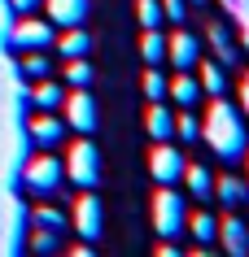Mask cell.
Here are the masks:
<instances>
[{
  "mask_svg": "<svg viewBox=\"0 0 249 257\" xmlns=\"http://www.w3.org/2000/svg\"><path fill=\"white\" fill-rule=\"evenodd\" d=\"M74 231L88 244L101 240V231H105V214H101V201L92 196V188H83V196L74 201Z\"/></svg>",
  "mask_w": 249,
  "mask_h": 257,
  "instance_id": "obj_7",
  "label": "cell"
},
{
  "mask_svg": "<svg viewBox=\"0 0 249 257\" xmlns=\"http://www.w3.org/2000/svg\"><path fill=\"white\" fill-rule=\"evenodd\" d=\"M57 235H61V231H53V227H35L31 248H35V253H53V248H57Z\"/></svg>",
  "mask_w": 249,
  "mask_h": 257,
  "instance_id": "obj_27",
  "label": "cell"
},
{
  "mask_svg": "<svg viewBox=\"0 0 249 257\" xmlns=\"http://www.w3.org/2000/svg\"><path fill=\"white\" fill-rule=\"evenodd\" d=\"M44 5H48L53 27H83L88 9H92V0H44Z\"/></svg>",
  "mask_w": 249,
  "mask_h": 257,
  "instance_id": "obj_11",
  "label": "cell"
},
{
  "mask_svg": "<svg viewBox=\"0 0 249 257\" xmlns=\"http://www.w3.org/2000/svg\"><path fill=\"white\" fill-rule=\"evenodd\" d=\"M245 188H249V179H245Z\"/></svg>",
  "mask_w": 249,
  "mask_h": 257,
  "instance_id": "obj_35",
  "label": "cell"
},
{
  "mask_svg": "<svg viewBox=\"0 0 249 257\" xmlns=\"http://www.w3.org/2000/svg\"><path fill=\"white\" fill-rule=\"evenodd\" d=\"M66 175H70V183H79V188H97L101 183V153H97L92 140H79V144L70 149Z\"/></svg>",
  "mask_w": 249,
  "mask_h": 257,
  "instance_id": "obj_4",
  "label": "cell"
},
{
  "mask_svg": "<svg viewBox=\"0 0 249 257\" xmlns=\"http://www.w3.org/2000/svg\"><path fill=\"white\" fill-rule=\"evenodd\" d=\"M61 100H66V92H61L48 74L35 79V87H31V105H35V109H61Z\"/></svg>",
  "mask_w": 249,
  "mask_h": 257,
  "instance_id": "obj_16",
  "label": "cell"
},
{
  "mask_svg": "<svg viewBox=\"0 0 249 257\" xmlns=\"http://www.w3.org/2000/svg\"><path fill=\"white\" fill-rule=\"evenodd\" d=\"M166 96H171L180 109H197V100H201V83L193 79V70H180V79H171Z\"/></svg>",
  "mask_w": 249,
  "mask_h": 257,
  "instance_id": "obj_12",
  "label": "cell"
},
{
  "mask_svg": "<svg viewBox=\"0 0 249 257\" xmlns=\"http://www.w3.org/2000/svg\"><path fill=\"white\" fill-rule=\"evenodd\" d=\"M188 222V205L175 188H162L153 196V231H157V240H175Z\"/></svg>",
  "mask_w": 249,
  "mask_h": 257,
  "instance_id": "obj_2",
  "label": "cell"
},
{
  "mask_svg": "<svg viewBox=\"0 0 249 257\" xmlns=\"http://www.w3.org/2000/svg\"><path fill=\"white\" fill-rule=\"evenodd\" d=\"M175 136H180L184 144H193V140H201V122L193 118V109H188V113H180V118H175Z\"/></svg>",
  "mask_w": 249,
  "mask_h": 257,
  "instance_id": "obj_24",
  "label": "cell"
},
{
  "mask_svg": "<svg viewBox=\"0 0 249 257\" xmlns=\"http://www.w3.org/2000/svg\"><path fill=\"white\" fill-rule=\"evenodd\" d=\"M61 109H66V122L79 136H92V131H97V100L88 96V87H74V92L61 100Z\"/></svg>",
  "mask_w": 249,
  "mask_h": 257,
  "instance_id": "obj_6",
  "label": "cell"
},
{
  "mask_svg": "<svg viewBox=\"0 0 249 257\" xmlns=\"http://www.w3.org/2000/svg\"><path fill=\"white\" fill-rule=\"evenodd\" d=\"M53 44L61 48V57H66V61H70V57H88V53H92V35H88L83 27H66V35H61V40H53Z\"/></svg>",
  "mask_w": 249,
  "mask_h": 257,
  "instance_id": "obj_15",
  "label": "cell"
},
{
  "mask_svg": "<svg viewBox=\"0 0 249 257\" xmlns=\"http://www.w3.org/2000/svg\"><path fill=\"white\" fill-rule=\"evenodd\" d=\"M61 179H66V166L57 162L53 153H40V157H31L27 170H22V183H27L31 196H53L61 188Z\"/></svg>",
  "mask_w": 249,
  "mask_h": 257,
  "instance_id": "obj_3",
  "label": "cell"
},
{
  "mask_svg": "<svg viewBox=\"0 0 249 257\" xmlns=\"http://www.w3.org/2000/svg\"><path fill=\"white\" fill-rule=\"evenodd\" d=\"M166 87H171V79H162V70L153 66L149 74H144V96H149V100H162V96H166Z\"/></svg>",
  "mask_w": 249,
  "mask_h": 257,
  "instance_id": "obj_26",
  "label": "cell"
},
{
  "mask_svg": "<svg viewBox=\"0 0 249 257\" xmlns=\"http://www.w3.org/2000/svg\"><path fill=\"white\" fill-rule=\"evenodd\" d=\"M201 140H206L210 149H214V157H223L227 166L240 162V157L249 153L245 118H240L236 105H227V96H214V105H210L206 122H201Z\"/></svg>",
  "mask_w": 249,
  "mask_h": 257,
  "instance_id": "obj_1",
  "label": "cell"
},
{
  "mask_svg": "<svg viewBox=\"0 0 249 257\" xmlns=\"http://www.w3.org/2000/svg\"><path fill=\"white\" fill-rule=\"evenodd\" d=\"M162 18H171V22H188V0H162Z\"/></svg>",
  "mask_w": 249,
  "mask_h": 257,
  "instance_id": "obj_30",
  "label": "cell"
},
{
  "mask_svg": "<svg viewBox=\"0 0 249 257\" xmlns=\"http://www.w3.org/2000/svg\"><path fill=\"white\" fill-rule=\"evenodd\" d=\"M210 44H214V57H219V66H232L236 61V48H232V40H227V31L214 22L210 27Z\"/></svg>",
  "mask_w": 249,
  "mask_h": 257,
  "instance_id": "obj_23",
  "label": "cell"
},
{
  "mask_svg": "<svg viewBox=\"0 0 249 257\" xmlns=\"http://www.w3.org/2000/svg\"><path fill=\"white\" fill-rule=\"evenodd\" d=\"M14 5V14L22 18V14H35V9H44V0H9Z\"/></svg>",
  "mask_w": 249,
  "mask_h": 257,
  "instance_id": "obj_31",
  "label": "cell"
},
{
  "mask_svg": "<svg viewBox=\"0 0 249 257\" xmlns=\"http://www.w3.org/2000/svg\"><path fill=\"white\" fill-rule=\"evenodd\" d=\"M66 83L70 87H92V66H88V57H70L66 61Z\"/></svg>",
  "mask_w": 249,
  "mask_h": 257,
  "instance_id": "obj_22",
  "label": "cell"
},
{
  "mask_svg": "<svg viewBox=\"0 0 249 257\" xmlns=\"http://www.w3.org/2000/svg\"><path fill=\"white\" fill-rule=\"evenodd\" d=\"M180 179L188 183V192H193L197 201L214 192V179H210V170H206V166H184V175H180Z\"/></svg>",
  "mask_w": 249,
  "mask_h": 257,
  "instance_id": "obj_19",
  "label": "cell"
},
{
  "mask_svg": "<svg viewBox=\"0 0 249 257\" xmlns=\"http://www.w3.org/2000/svg\"><path fill=\"white\" fill-rule=\"evenodd\" d=\"M70 257H92V244H88V240L74 244V248H70Z\"/></svg>",
  "mask_w": 249,
  "mask_h": 257,
  "instance_id": "obj_33",
  "label": "cell"
},
{
  "mask_svg": "<svg viewBox=\"0 0 249 257\" xmlns=\"http://www.w3.org/2000/svg\"><path fill=\"white\" fill-rule=\"evenodd\" d=\"M184 227L193 231V240L201 244V248H206L210 240H219V218H214V214H206V209H197V214L188 218V222H184Z\"/></svg>",
  "mask_w": 249,
  "mask_h": 257,
  "instance_id": "obj_17",
  "label": "cell"
},
{
  "mask_svg": "<svg viewBox=\"0 0 249 257\" xmlns=\"http://www.w3.org/2000/svg\"><path fill=\"white\" fill-rule=\"evenodd\" d=\"M240 113H249V79L240 83Z\"/></svg>",
  "mask_w": 249,
  "mask_h": 257,
  "instance_id": "obj_34",
  "label": "cell"
},
{
  "mask_svg": "<svg viewBox=\"0 0 249 257\" xmlns=\"http://www.w3.org/2000/svg\"><path fill=\"white\" fill-rule=\"evenodd\" d=\"M9 44H14L18 53H44L48 44H53V22H44L35 14H22L9 31Z\"/></svg>",
  "mask_w": 249,
  "mask_h": 257,
  "instance_id": "obj_5",
  "label": "cell"
},
{
  "mask_svg": "<svg viewBox=\"0 0 249 257\" xmlns=\"http://www.w3.org/2000/svg\"><path fill=\"white\" fill-rule=\"evenodd\" d=\"M214 192H219V201H223V205H240V201H245V196H249L245 179H232V175L214 179Z\"/></svg>",
  "mask_w": 249,
  "mask_h": 257,
  "instance_id": "obj_21",
  "label": "cell"
},
{
  "mask_svg": "<svg viewBox=\"0 0 249 257\" xmlns=\"http://www.w3.org/2000/svg\"><path fill=\"white\" fill-rule=\"evenodd\" d=\"M35 227H53V231H66V218L57 214L53 205H40V209H35Z\"/></svg>",
  "mask_w": 249,
  "mask_h": 257,
  "instance_id": "obj_29",
  "label": "cell"
},
{
  "mask_svg": "<svg viewBox=\"0 0 249 257\" xmlns=\"http://www.w3.org/2000/svg\"><path fill=\"white\" fill-rule=\"evenodd\" d=\"M48 74V57L44 53H22V79H44Z\"/></svg>",
  "mask_w": 249,
  "mask_h": 257,
  "instance_id": "obj_25",
  "label": "cell"
},
{
  "mask_svg": "<svg viewBox=\"0 0 249 257\" xmlns=\"http://www.w3.org/2000/svg\"><path fill=\"white\" fill-rule=\"evenodd\" d=\"M136 14H140V27L149 31V27H157V22H162V5H157V0H140Z\"/></svg>",
  "mask_w": 249,
  "mask_h": 257,
  "instance_id": "obj_28",
  "label": "cell"
},
{
  "mask_svg": "<svg viewBox=\"0 0 249 257\" xmlns=\"http://www.w3.org/2000/svg\"><path fill=\"white\" fill-rule=\"evenodd\" d=\"M157 257H180V248H175L171 240H162V244H157Z\"/></svg>",
  "mask_w": 249,
  "mask_h": 257,
  "instance_id": "obj_32",
  "label": "cell"
},
{
  "mask_svg": "<svg viewBox=\"0 0 249 257\" xmlns=\"http://www.w3.org/2000/svg\"><path fill=\"white\" fill-rule=\"evenodd\" d=\"M140 53H144L149 66H162V61H166V35L157 27H149V31H144V40H140Z\"/></svg>",
  "mask_w": 249,
  "mask_h": 257,
  "instance_id": "obj_20",
  "label": "cell"
},
{
  "mask_svg": "<svg viewBox=\"0 0 249 257\" xmlns=\"http://www.w3.org/2000/svg\"><path fill=\"white\" fill-rule=\"evenodd\" d=\"M166 57L175 61V70H197V61H201V44H197L193 31H180V35L166 40Z\"/></svg>",
  "mask_w": 249,
  "mask_h": 257,
  "instance_id": "obj_10",
  "label": "cell"
},
{
  "mask_svg": "<svg viewBox=\"0 0 249 257\" xmlns=\"http://www.w3.org/2000/svg\"><path fill=\"white\" fill-rule=\"evenodd\" d=\"M27 131H31V144H35V149H57L61 136H66V122L53 118V109H40V113L27 122Z\"/></svg>",
  "mask_w": 249,
  "mask_h": 257,
  "instance_id": "obj_9",
  "label": "cell"
},
{
  "mask_svg": "<svg viewBox=\"0 0 249 257\" xmlns=\"http://www.w3.org/2000/svg\"><path fill=\"white\" fill-rule=\"evenodd\" d=\"M184 153L180 149H171V140H157V149L149 153V175L157 179V183H180L184 175Z\"/></svg>",
  "mask_w": 249,
  "mask_h": 257,
  "instance_id": "obj_8",
  "label": "cell"
},
{
  "mask_svg": "<svg viewBox=\"0 0 249 257\" xmlns=\"http://www.w3.org/2000/svg\"><path fill=\"white\" fill-rule=\"evenodd\" d=\"M197 74H201V92H210V96H223L227 92V79H223V66L219 61H206V66H201V61H197Z\"/></svg>",
  "mask_w": 249,
  "mask_h": 257,
  "instance_id": "obj_18",
  "label": "cell"
},
{
  "mask_svg": "<svg viewBox=\"0 0 249 257\" xmlns=\"http://www.w3.org/2000/svg\"><path fill=\"white\" fill-rule=\"evenodd\" d=\"M144 131L153 136V144H157V140H171L175 136V113H171L162 100H153V109L144 113Z\"/></svg>",
  "mask_w": 249,
  "mask_h": 257,
  "instance_id": "obj_13",
  "label": "cell"
},
{
  "mask_svg": "<svg viewBox=\"0 0 249 257\" xmlns=\"http://www.w3.org/2000/svg\"><path fill=\"white\" fill-rule=\"evenodd\" d=\"M219 240H223V248H227V253H236V257H245V253H249V227L240 222V218H227V222H219Z\"/></svg>",
  "mask_w": 249,
  "mask_h": 257,
  "instance_id": "obj_14",
  "label": "cell"
}]
</instances>
